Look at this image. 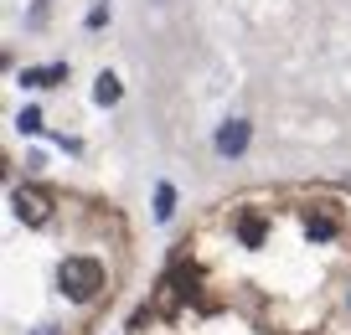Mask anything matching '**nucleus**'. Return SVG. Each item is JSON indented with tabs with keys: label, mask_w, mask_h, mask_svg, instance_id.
<instances>
[{
	"label": "nucleus",
	"mask_w": 351,
	"mask_h": 335,
	"mask_svg": "<svg viewBox=\"0 0 351 335\" xmlns=\"http://www.w3.org/2000/svg\"><path fill=\"white\" fill-rule=\"evenodd\" d=\"M47 11H52V0H32V11H26V26H42Z\"/></svg>",
	"instance_id": "1a4fd4ad"
},
{
	"label": "nucleus",
	"mask_w": 351,
	"mask_h": 335,
	"mask_svg": "<svg viewBox=\"0 0 351 335\" xmlns=\"http://www.w3.org/2000/svg\"><path fill=\"white\" fill-rule=\"evenodd\" d=\"M150 212H155V222H160V227L176 216V186H171V181H160V186H155V206H150Z\"/></svg>",
	"instance_id": "423d86ee"
},
{
	"label": "nucleus",
	"mask_w": 351,
	"mask_h": 335,
	"mask_svg": "<svg viewBox=\"0 0 351 335\" xmlns=\"http://www.w3.org/2000/svg\"><path fill=\"white\" fill-rule=\"evenodd\" d=\"M119 98H124V77L119 73H99L93 77V103L99 108H119Z\"/></svg>",
	"instance_id": "39448f33"
},
{
	"label": "nucleus",
	"mask_w": 351,
	"mask_h": 335,
	"mask_svg": "<svg viewBox=\"0 0 351 335\" xmlns=\"http://www.w3.org/2000/svg\"><path fill=\"white\" fill-rule=\"evenodd\" d=\"M52 206H57V196L47 191V186H11V212H16V222H26V227H47V216H52Z\"/></svg>",
	"instance_id": "f03ea898"
},
{
	"label": "nucleus",
	"mask_w": 351,
	"mask_h": 335,
	"mask_svg": "<svg viewBox=\"0 0 351 335\" xmlns=\"http://www.w3.org/2000/svg\"><path fill=\"white\" fill-rule=\"evenodd\" d=\"M109 21H114V5H109V0H93L88 16H83V32H104Z\"/></svg>",
	"instance_id": "0eeeda50"
},
{
	"label": "nucleus",
	"mask_w": 351,
	"mask_h": 335,
	"mask_svg": "<svg viewBox=\"0 0 351 335\" xmlns=\"http://www.w3.org/2000/svg\"><path fill=\"white\" fill-rule=\"evenodd\" d=\"M42 108H21V114H16V129H21V134H42Z\"/></svg>",
	"instance_id": "6e6552de"
},
{
	"label": "nucleus",
	"mask_w": 351,
	"mask_h": 335,
	"mask_svg": "<svg viewBox=\"0 0 351 335\" xmlns=\"http://www.w3.org/2000/svg\"><path fill=\"white\" fill-rule=\"evenodd\" d=\"M248 145H253V119H222L217 124V134H212V150L222 155V160H243L248 155Z\"/></svg>",
	"instance_id": "7ed1b4c3"
},
{
	"label": "nucleus",
	"mask_w": 351,
	"mask_h": 335,
	"mask_svg": "<svg viewBox=\"0 0 351 335\" xmlns=\"http://www.w3.org/2000/svg\"><path fill=\"white\" fill-rule=\"evenodd\" d=\"M67 77H73V67H67V62H42V67H21V73H16V83L36 93V88H62Z\"/></svg>",
	"instance_id": "20e7f679"
},
{
	"label": "nucleus",
	"mask_w": 351,
	"mask_h": 335,
	"mask_svg": "<svg viewBox=\"0 0 351 335\" xmlns=\"http://www.w3.org/2000/svg\"><path fill=\"white\" fill-rule=\"evenodd\" d=\"M57 284H62V294L73 304H93L109 294V269H104V258H93V253H67L62 269H57Z\"/></svg>",
	"instance_id": "f257e3e1"
}]
</instances>
